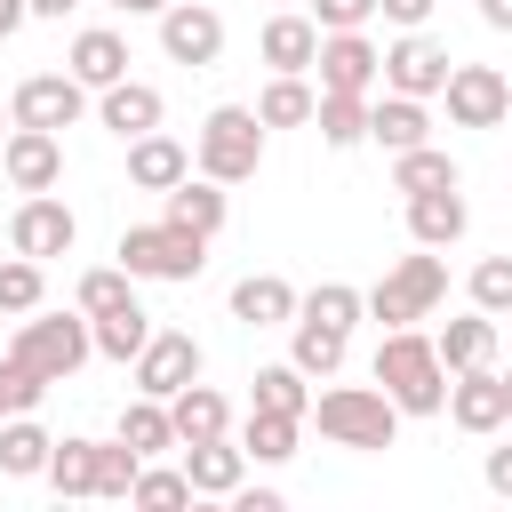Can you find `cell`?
<instances>
[{"label":"cell","instance_id":"4316f807","mask_svg":"<svg viewBox=\"0 0 512 512\" xmlns=\"http://www.w3.org/2000/svg\"><path fill=\"white\" fill-rule=\"evenodd\" d=\"M120 440H128L136 456H160V448H176V416H168V400L136 392V400L120 408Z\"/></svg>","mask_w":512,"mask_h":512},{"label":"cell","instance_id":"cb8c5ba5","mask_svg":"<svg viewBox=\"0 0 512 512\" xmlns=\"http://www.w3.org/2000/svg\"><path fill=\"white\" fill-rule=\"evenodd\" d=\"M104 128H112V136H152V128H160V88L112 80V88H104Z\"/></svg>","mask_w":512,"mask_h":512},{"label":"cell","instance_id":"44dd1931","mask_svg":"<svg viewBox=\"0 0 512 512\" xmlns=\"http://www.w3.org/2000/svg\"><path fill=\"white\" fill-rule=\"evenodd\" d=\"M432 344H440L448 376H464V368H488V360H496V312H480V304H472V312H464V320H448Z\"/></svg>","mask_w":512,"mask_h":512},{"label":"cell","instance_id":"4dcf8cb0","mask_svg":"<svg viewBox=\"0 0 512 512\" xmlns=\"http://www.w3.org/2000/svg\"><path fill=\"white\" fill-rule=\"evenodd\" d=\"M168 216L216 240V232H224V184H216V176H184V184L168 192Z\"/></svg>","mask_w":512,"mask_h":512},{"label":"cell","instance_id":"8992f818","mask_svg":"<svg viewBox=\"0 0 512 512\" xmlns=\"http://www.w3.org/2000/svg\"><path fill=\"white\" fill-rule=\"evenodd\" d=\"M440 296H448V264H440V256H400V264L368 288V312H376L384 328H408V320H424Z\"/></svg>","mask_w":512,"mask_h":512},{"label":"cell","instance_id":"277c9868","mask_svg":"<svg viewBox=\"0 0 512 512\" xmlns=\"http://www.w3.org/2000/svg\"><path fill=\"white\" fill-rule=\"evenodd\" d=\"M120 264H128L136 280H200V264H208V232H192V224H176V216H160V224H128V232H120Z\"/></svg>","mask_w":512,"mask_h":512},{"label":"cell","instance_id":"7c38bea8","mask_svg":"<svg viewBox=\"0 0 512 512\" xmlns=\"http://www.w3.org/2000/svg\"><path fill=\"white\" fill-rule=\"evenodd\" d=\"M312 72H320V88L368 96V88L384 80V56H376V40H368V32H320V56H312Z\"/></svg>","mask_w":512,"mask_h":512},{"label":"cell","instance_id":"e0dca14e","mask_svg":"<svg viewBox=\"0 0 512 512\" xmlns=\"http://www.w3.org/2000/svg\"><path fill=\"white\" fill-rule=\"evenodd\" d=\"M464 224H472V208H464L456 184L408 192V232H416V248H448V240H464Z\"/></svg>","mask_w":512,"mask_h":512},{"label":"cell","instance_id":"60d3db41","mask_svg":"<svg viewBox=\"0 0 512 512\" xmlns=\"http://www.w3.org/2000/svg\"><path fill=\"white\" fill-rule=\"evenodd\" d=\"M0 312H40V264L32 256H8L0 264Z\"/></svg>","mask_w":512,"mask_h":512},{"label":"cell","instance_id":"f6af8a7d","mask_svg":"<svg viewBox=\"0 0 512 512\" xmlns=\"http://www.w3.org/2000/svg\"><path fill=\"white\" fill-rule=\"evenodd\" d=\"M376 8H384L400 32H424V16H432V0H376Z\"/></svg>","mask_w":512,"mask_h":512},{"label":"cell","instance_id":"d4e9b609","mask_svg":"<svg viewBox=\"0 0 512 512\" xmlns=\"http://www.w3.org/2000/svg\"><path fill=\"white\" fill-rule=\"evenodd\" d=\"M312 112H320V88H312L304 72H272V88L256 96V120H264V128H304Z\"/></svg>","mask_w":512,"mask_h":512},{"label":"cell","instance_id":"f5cc1de1","mask_svg":"<svg viewBox=\"0 0 512 512\" xmlns=\"http://www.w3.org/2000/svg\"><path fill=\"white\" fill-rule=\"evenodd\" d=\"M8 120H16V112H0V144H8Z\"/></svg>","mask_w":512,"mask_h":512},{"label":"cell","instance_id":"83f0119b","mask_svg":"<svg viewBox=\"0 0 512 512\" xmlns=\"http://www.w3.org/2000/svg\"><path fill=\"white\" fill-rule=\"evenodd\" d=\"M296 432H304V416H280V408H248V424H240V448H248L256 464H288V456H296Z\"/></svg>","mask_w":512,"mask_h":512},{"label":"cell","instance_id":"e575fe53","mask_svg":"<svg viewBox=\"0 0 512 512\" xmlns=\"http://www.w3.org/2000/svg\"><path fill=\"white\" fill-rule=\"evenodd\" d=\"M440 184H456V160L448 152H432V144L392 152V192H440Z\"/></svg>","mask_w":512,"mask_h":512},{"label":"cell","instance_id":"484cf974","mask_svg":"<svg viewBox=\"0 0 512 512\" xmlns=\"http://www.w3.org/2000/svg\"><path fill=\"white\" fill-rule=\"evenodd\" d=\"M72 80H88V88L128 80V40H120V32H80V40H72Z\"/></svg>","mask_w":512,"mask_h":512},{"label":"cell","instance_id":"8fae6325","mask_svg":"<svg viewBox=\"0 0 512 512\" xmlns=\"http://www.w3.org/2000/svg\"><path fill=\"white\" fill-rule=\"evenodd\" d=\"M160 48H168L176 64H192V72H200V64H216V56H224V16H216V8H200V0H168V8H160Z\"/></svg>","mask_w":512,"mask_h":512},{"label":"cell","instance_id":"ee69618b","mask_svg":"<svg viewBox=\"0 0 512 512\" xmlns=\"http://www.w3.org/2000/svg\"><path fill=\"white\" fill-rule=\"evenodd\" d=\"M376 16V0H312V24L320 32H360Z\"/></svg>","mask_w":512,"mask_h":512},{"label":"cell","instance_id":"74e56055","mask_svg":"<svg viewBox=\"0 0 512 512\" xmlns=\"http://www.w3.org/2000/svg\"><path fill=\"white\" fill-rule=\"evenodd\" d=\"M360 312H368V296H360V288H344V280H320V288L296 304V320H328V328H352Z\"/></svg>","mask_w":512,"mask_h":512},{"label":"cell","instance_id":"db71d44e","mask_svg":"<svg viewBox=\"0 0 512 512\" xmlns=\"http://www.w3.org/2000/svg\"><path fill=\"white\" fill-rule=\"evenodd\" d=\"M504 408H512V376H504Z\"/></svg>","mask_w":512,"mask_h":512},{"label":"cell","instance_id":"3957f363","mask_svg":"<svg viewBox=\"0 0 512 512\" xmlns=\"http://www.w3.org/2000/svg\"><path fill=\"white\" fill-rule=\"evenodd\" d=\"M192 168L216 176V184H248L264 168V120H256V104H216L200 120V136H192Z\"/></svg>","mask_w":512,"mask_h":512},{"label":"cell","instance_id":"f907efd6","mask_svg":"<svg viewBox=\"0 0 512 512\" xmlns=\"http://www.w3.org/2000/svg\"><path fill=\"white\" fill-rule=\"evenodd\" d=\"M104 8H128V16H160L168 0H104Z\"/></svg>","mask_w":512,"mask_h":512},{"label":"cell","instance_id":"7bdbcfd3","mask_svg":"<svg viewBox=\"0 0 512 512\" xmlns=\"http://www.w3.org/2000/svg\"><path fill=\"white\" fill-rule=\"evenodd\" d=\"M40 392H48V384H40L32 368L0 360V424H8V416H32V408H40Z\"/></svg>","mask_w":512,"mask_h":512},{"label":"cell","instance_id":"6da1fadb","mask_svg":"<svg viewBox=\"0 0 512 512\" xmlns=\"http://www.w3.org/2000/svg\"><path fill=\"white\" fill-rule=\"evenodd\" d=\"M376 384L400 400V416H440V408H448V360H440V344L416 336V328H384V344H376Z\"/></svg>","mask_w":512,"mask_h":512},{"label":"cell","instance_id":"d590c367","mask_svg":"<svg viewBox=\"0 0 512 512\" xmlns=\"http://www.w3.org/2000/svg\"><path fill=\"white\" fill-rule=\"evenodd\" d=\"M256 408L312 416V384H304V368H296V360H280V368H256Z\"/></svg>","mask_w":512,"mask_h":512},{"label":"cell","instance_id":"f35d334b","mask_svg":"<svg viewBox=\"0 0 512 512\" xmlns=\"http://www.w3.org/2000/svg\"><path fill=\"white\" fill-rule=\"evenodd\" d=\"M128 504H144V512H176V504H192V480H184V464H176V472L144 464V472H136V488H128Z\"/></svg>","mask_w":512,"mask_h":512},{"label":"cell","instance_id":"d6986e66","mask_svg":"<svg viewBox=\"0 0 512 512\" xmlns=\"http://www.w3.org/2000/svg\"><path fill=\"white\" fill-rule=\"evenodd\" d=\"M240 472H248V448H232V440H184V480H192V496H232Z\"/></svg>","mask_w":512,"mask_h":512},{"label":"cell","instance_id":"5b68a950","mask_svg":"<svg viewBox=\"0 0 512 512\" xmlns=\"http://www.w3.org/2000/svg\"><path fill=\"white\" fill-rule=\"evenodd\" d=\"M88 352H96V320H88V312H48V320H24V328H16V344H8V360H16V368H32L40 384H64Z\"/></svg>","mask_w":512,"mask_h":512},{"label":"cell","instance_id":"4fadbf2b","mask_svg":"<svg viewBox=\"0 0 512 512\" xmlns=\"http://www.w3.org/2000/svg\"><path fill=\"white\" fill-rule=\"evenodd\" d=\"M448 72H456V64H448V48H440V40H424V32H400V40L384 48V88H392V96H440V88H448Z\"/></svg>","mask_w":512,"mask_h":512},{"label":"cell","instance_id":"1f68e13d","mask_svg":"<svg viewBox=\"0 0 512 512\" xmlns=\"http://www.w3.org/2000/svg\"><path fill=\"white\" fill-rule=\"evenodd\" d=\"M144 344H152V320H144V304L96 312V352H104V360H136Z\"/></svg>","mask_w":512,"mask_h":512},{"label":"cell","instance_id":"f546056e","mask_svg":"<svg viewBox=\"0 0 512 512\" xmlns=\"http://www.w3.org/2000/svg\"><path fill=\"white\" fill-rule=\"evenodd\" d=\"M312 128H320V144H336V152H352V144L368 136V96H344V88H320V112H312Z\"/></svg>","mask_w":512,"mask_h":512},{"label":"cell","instance_id":"b9f144b4","mask_svg":"<svg viewBox=\"0 0 512 512\" xmlns=\"http://www.w3.org/2000/svg\"><path fill=\"white\" fill-rule=\"evenodd\" d=\"M472 304L480 312H512V256H480L472 264Z\"/></svg>","mask_w":512,"mask_h":512},{"label":"cell","instance_id":"7402d4cb","mask_svg":"<svg viewBox=\"0 0 512 512\" xmlns=\"http://www.w3.org/2000/svg\"><path fill=\"white\" fill-rule=\"evenodd\" d=\"M368 136H376L384 152H416V144L432 136L424 96H384V104H368Z\"/></svg>","mask_w":512,"mask_h":512},{"label":"cell","instance_id":"c3c4849f","mask_svg":"<svg viewBox=\"0 0 512 512\" xmlns=\"http://www.w3.org/2000/svg\"><path fill=\"white\" fill-rule=\"evenodd\" d=\"M24 16H32V0H0V40H8V32L24 24Z\"/></svg>","mask_w":512,"mask_h":512},{"label":"cell","instance_id":"9a60e30c","mask_svg":"<svg viewBox=\"0 0 512 512\" xmlns=\"http://www.w3.org/2000/svg\"><path fill=\"white\" fill-rule=\"evenodd\" d=\"M448 416H456V432H496V424H512L504 376H496V368H464V376L448 384Z\"/></svg>","mask_w":512,"mask_h":512},{"label":"cell","instance_id":"816d5d0a","mask_svg":"<svg viewBox=\"0 0 512 512\" xmlns=\"http://www.w3.org/2000/svg\"><path fill=\"white\" fill-rule=\"evenodd\" d=\"M80 0H32V16H72Z\"/></svg>","mask_w":512,"mask_h":512},{"label":"cell","instance_id":"8d00e7d4","mask_svg":"<svg viewBox=\"0 0 512 512\" xmlns=\"http://www.w3.org/2000/svg\"><path fill=\"white\" fill-rule=\"evenodd\" d=\"M120 304H136V272H128V264L80 272V312H88V320H96V312H120Z\"/></svg>","mask_w":512,"mask_h":512},{"label":"cell","instance_id":"2e32d148","mask_svg":"<svg viewBox=\"0 0 512 512\" xmlns=\"http://www.w3.org/2000/svg\"><path fill=\"white\" fill-rule=\"evenodd\" d=\"M184 176H192V152L176 136H160V128L152 136H128V184L136 192H176Z\"/></svg>","mask_w":512,"mask_h":512},{"label":"cell","instance_id":"ac0fdd59","mask_svg":"<svg viewBox=\"0 0 512 512\" xmlns=\"http://www.w3.org/2000/svg\"><path fill=\"white\" fill-rule=\"evenodd\" d=\"M296 304H304V296H296L280 272H248V280L232 288V320H240V328H280V320H296Z\"/></svg>","mask_w":512,"mask_h":512},{"label":"cell","instance_id":"d6a6232c","mask_svg":"<svg viewBox=\"0 0 512 512\" xmlns=\"http://www.w3.org/2000/svg\"><path fill=\"white\" fill-rule=\"evenodd\" d=\"M344 344H352V328L296 320V368H304V376H336V368H344Z\"/></svg>","mask_w":512,"mask_h":512},{"label":"cell","instance_id":"5bb4252c","mask_svg":"<svg viewBox=\"0 0 512 512\" xmlns=\"http://www.w3.org/2000/svg\"><path fill=\"white\" fill-rule=\"evenodd\" d=\"M0 168H8L16 192H56V176H64V144H56V128H8Z\"/></svg>","mask_w":512,"mask_h":512},{"label":"cell","instance_id":"603a6c76","mask_svg":"<svg viewBox=\"0 0 512 512\" xmlns=\"http://www.w3.org/2000/svg\"><path fill=\"white\" fill-rule=\"evenodd\" d=\"M168 416H176V440H224V432H232V408H224L216 384H184V392L168 400Z\"/></svg>","mask_w":512,"mask_h":512},{"label":"cell","instance_id":"bcb514c9","mask_svg":"<svg viewBox=\"0 0 512 512\" xmlns=\"http://www.w3.org/2000/svg\"><path fill=\"white\" fill-rule=\"evenodd\" d=\"M240 512H280V488H232Z\"/></svg>","mask_w":512,"mask_h":512},{"label":"cell","instance_id":"ffe728a7","mask_svg":"<svg viewBox=\"0 0 512 512\" xmlns=\"http://www.w3.org/2000/svg\"><path fill=\"white\" fill-rule=\"evenodd\" d=\"M256 48H264V64H272V72H312V56H320V24H312V16H296V8H280V16L264 24V40H256Z\"/></svg>","mask_w":512,"mask_h":512},{"label":"cell","instance_id":"52a82bcc","mask_svg":"<svg viewBox=\"0 0 512 512\" xmlns=\"http://www.w3.org/2000/svg\"><path fill=\"white\" fill-rule=\"evenodd\" d=\"M72 240H80V216H72L56 192H24V208L8 216V248H16V256H32V264L64 256Z\"/></svg>","mask_w":512,"mask_h":512},{"label":"cell","instance_id":"ba28073f","mask_svg":"<svg viewBox=\"0 0 512 512\" xmlns=\"http://www.w3.org/2000/svg\"><path fill=\"white\" fill-rule=\"evenodd\" d=\"M440 96H448V120H456V128H496V120L512 112V80H504L496 64H456Z\"/></svg>","mask_w":512,"mask_h":512},{"label":"cell","instance_id":"f1b7e54d","mask_svg":"<svg viewBox=\"0 0 512 512\" xmlns=\"http://www.w3.org/2000/svg\"><path fill=\"white\" fill-rule=\"evenodd\" d=\"M48 456H56V440H48L32 416H8V424H0V472H8V480L48 472Z\"/></svg>","mask_w":512,"mask_h":512},{"label":"cell","instance_id":"30bf717a","mask_svg":"<svg viewBox=\"0 0 512 512\" xmlns=\"http://www.w3.org/2000/svg\"><path fill=\"white\" fill-rule=\"evenodd\" d=\"M184 384H200V344H192L184 328H152V344L136 352V392L176 400Z\"/></svg>","mask_w":512,"mask_h":512},{"label":"cell","instance_id":"7dc6e473","mask_svg":"<svg viewBox=\"0 0 512 512\" xmlns=\"http://www.w3.org/2000/svg\"><path fill=\"white\" fill-rule=\"evenodd\" d=\"M488 488L512 496V448H488Z\"/></svg>","mask_w":512,"mask_h":512},{"label":"cell","instance_id":"681fc988","mask_svg":"<svg viewBox=\"0 0 512 512\" xmlns=\"http://www.w3.org/2000/svg\"><path fill=\"white\" fill-rule=\"evenodd\" d=\"M480 24H496V32H512V0H480Z\"/></svg>","mask_w":512,"mask_h":512},{"label":"cell","instance_id":"9c48e42d","mask_svg":"<svg viewBox=\"0 0 512 512\" xmlns=\"http://www.w3.org/2000/svg\"><path fill=\"white\" fill-rule=\"evenodd\" d=\"M16 128H72L80 112H88V80H72V72H32V80H16Z\"/></svg>","mask_w":512,"mask_h":512},{"label":"cell","instance_id":"7a4b0ae2","mask_svg":"<svg viewBox=\"0 0 512 512\" xmlns=\"http://www.w3.org/2000/svg\"><path fill=\"white\" fill-rule=\"evenodd\" d=\"M312 424H320V440L376 456V448L400 440V400H392L384 384H336V392L312 400Z\"/></svg>","mask_w":512,"mask_h":512},{"label":"cell","instance_id":"836d02e7","mask_svg":"<svg viewBox=\"0 0 512 512\" xmlns=\"http://www.w3.org/2000/svg\"><path fill=\"white\" fill-rule=\"evenodd\" d=\"M56 496H96V440H56L48 472H40Z\"/></svg>","mask_w":512,"mask_h":512},{"label":"cell","instance_id":"ab89813d","mask_svg":"<svg viewBox=\"0 0 512 512\" xmlns=\"http://www.w3.org/2000/svg\"><path fill=\"white\" fill-rule=\"evenodd\" d=\"M136 472H144V456L128 440H96V496H128Z\"/></svg>","mask_w":512,"mask_h":512}]
</instances>
